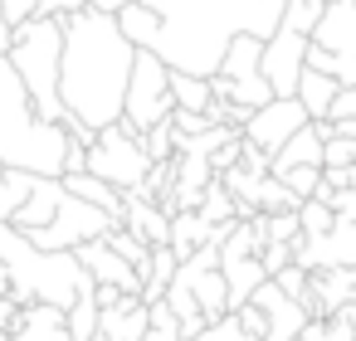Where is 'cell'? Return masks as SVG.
I'll return each mask as SVG.
<instances>
[{
  "mask_svg": "<svg viewBox=\"0 0 356 341\" xmlns=\"http://www.w3.org/2000/svg\"><path fill=\"white\" fill-rule=\"evenodd\" d=\"M142 147H147V156H152V161H176V156H181V142H176V122L166 117V122L147 127V132H142Z\"/></svg>",
  "mask_w": 356,
  "mask_h": 341,
  "instance_id": "cell-27",
  "label": "cell"
},
{
  "mask_svg": "<svg viewBox=\"0 0 356 341\" xmlns=\"http://www.w3.org/2000/svg\"><path fill=\"white\" fill-rule=\"evenodd\" d=\"M74 10H88V0H40V15H74Z\"/></svg>",
  "mask_w": 356,
  "mask_h": 341,
  "instance_id": "cell-34",
  "label": "cell"
},
{
  "mask_svg": "<svg viewBox=\"0 0 356 341\" xmlns=\"http://www.w3.org/2000/svg\"><path fill=\"white\" fill-rule=\"evenodd\" d=\"M0 258L10 263V292L20 307L54 302L69 312L83 292L98 288V278L83 268L74 249H40L15 219H0Z\"/></svg>",
  "mask_w": 356,
  "mask_h": 341,
  "instance_id": "cell-4",
  "label": "cell"
},
{
  "mask_svg": "<svg viewBox=\"0 0 356 341\" xmlns=\"http://www.w3.org/2000/svg\"><path fill=\"white\" fill-rule=\"evenodd\" d=\"M307 49H312V35L293 30V25H283L264 44V74H268V83H273L278 98H298V83L307 74Z\"/></svg>",
  "mask_w": 356,
  "mask_h": 341,
  "instance_id": "cell-10",
  "label": "cell"
},
{
  "mask_svg": "<svg viewBox=\"0 0 356 341\" xmlns=\"http://www.w3.org/2000/svg\"><path fill=\"white\" fill-rule=\"evenodd\" d=\"M88 6H93V10H108V15H118V10H127V6H132V0H88Z\"/></svg>",
  "mask_w": 356,
  "mask_h": 341,
  "instance_id": "cell-37",
  "label": "cell"
},
{
  "mask_svg": "<svg viewBox=\"0 0 356 341\" xmlns=\"http://www.w3.org/2000/svg\"><path fill=\"white\" fill-rule=\"evenodd\" d=\"M312 44L356 59V0H337V6H327V15L312 30Z\"/></svg>",
  "mask_w": 356,
  "mask_h": 341,
  "instance_id": "cell-15",
  "label": "cell"
},
{
  "mask_svg": "<svg viewBox=\"0 0 356 341\" xmlns=\"http://www.w3.org/2000/svg\"><path fill=\"white\" fill-rule=\"evenodd\" d=\"M341 312H346V317H351V322H356V292H351V297H346V307H341Z\"/></svg>",
  "mask_w": 356,
  "mask_h": 341,
  "instance_id": "cell-39",
  "label": "cell"
},
{
  "mask_svg": "<svg viewBox=\"0 0 356 341\" xmlns=\"http://www.w3.org/2000/svg\"><path fill=\"white\" fill-rule=\"evenodd\" d=\"M137 54H142V44L127 40L118 15L93 10V6L64 15V103H69V113L93 122L98 132L122 122Z\"/></svg>",
  "mask_w": 356,
  "mask_h": 341,
  "instance_id": "cell-2",
  "label": "cell"
},
{
  "mask_svg": "<svg viewBox=\"0 0 356 341\" xmlns=\"http://www.w3.org/2000/svg\"><path fill=\"white\" fill-rule=\"evenodd\" d=\"M341 88H346L341 78H332V74H322V69H307L302 83H298V98H302V108L312 113V122H322V117H332Z\"/></svg>",
  "mask_w": 356,
  "mask_h": 341,
  "instance_id": "cell-21",
  "label": "cell"
},
{
  "mask_svg": "<svg viewBox=\"0 0 356 341\" xmlns=\"http://www.w3.org/2000/svg\"><path fill=\"white\" fill-rule=\"evenodd\" d=\"M171 93H176V108H191V113H205L215 103V88L210 78L200 74H186V69H171Z\"/></svg>",
  "mask_w": 356,
  "mask_h": 341,
  "instance_id": "cell-23",
  "label": "cell"
},
{
  "mask_svg": "<svg viewBox=\"0 0 356 341\" xmlns=\"http://www.w3.org/2000/svg\"><path fill=\"white\" fill-rule=\"evenodd\" d=\"M69 147H74L69 127L40 113L10 54H0V161L35 176H64Z\"/></svg>",
  "mask_w": 356,
  "mask_h": 341,
  "instance_id": "cell-3",
  "label": "cell"
},
{
  "mask_svg": "<svg viewBox=\"0 0 356 341\" xmlns=\"http://www.w3.org/2000/svg\"><path fill=\"white\" fill-rule=\"evenodd\" d=\"M176 113V93H171V64L156 54V49H142L137 54V69H132V88H127V132H147L156 122H166Z\"/></svg>",
  "mask_w": 356,
  "mask_h": 341,
  "instance_id": "cell-6",
  "label": "cell"
},
{
  "mask_svg": "<svg viewBox=\"0 0 356 341\" xmlns=\"http://www.w3.org/2000/svg\"><path fill=\"white\" fill-rule=\"evenodd\" d=\"M351 292H356V263L317 268L312 273V317H337Z\"/></svg>",
  "mask_w": 356,
  "mask_h": 341,
  "instance_id": "cell-17",
  "label": "cell"
},
{
  "mask_svg": "<svg viewBox=\"0 0 356 341\" xmlns=\"http://www.w3.org/2000/svg\"><path fill=\"white\" fill-rule=\"evenodd\" d=\"M156 10V40L152 49L186 74L215 78L225 69V54L239 35L273 40L283 30L288 0H147Z\"/></svg>",
  "mask_w": 356,
  "mask_h": 341,
  "instance_id": "cell-1",
  "label": "cell"
},
{
  "mask_svg": "<svg viewBox=\"0 0 356 341\" xmlns=\"http://www.w3.org/2000/svg\"><path fill=\"white\" fill-rule=\"evenodd\" d=\"M307 122H312V113L302 108V98H273V103L254 108V117H249L244 137H249L254 147H264L268 156H278V151L288 147V137H293V132H302Z\"/></svg>",
  "mask_w": 356,
  "mask_h": 341,
  "instance_id": "cell-11",
  "label": "cell"
},
{
  "mask_svg": "<svg viewBox=\"0 0 356 341\" xmlns=\"http://www.w3.org/2000/svg\"><path fill=\"white\" fill-rule=\"evenodd\" d=\"M259 210H264V215H283V210H302V195H298V190H293V185H288L283 176H273V171H268V176L259 181Z\"/></svg>",
  "mask_w": 356,
  "mask_h": 341,
  "instance_id": "cell-24",
  "label": "cell"
},
{
  "mask_svg": "<svg viewBox=\"0 0 356 341\" xmlns=\"http://www.w3.org/2000/svg\"><path fill=\"white\" fill-rule=\"evenodd\" d=\"M127 229L142 234L152 249H161V244H171V210H161L156 200L127 190Z\"/></svg>",
  "mask_w": 356,
  "mask_h": 341,
  "instance_id": "cell-19",
  "label": "cell"
},
{
  "mask_svg": "<svg viewBox=\"0 0 356 341\" xmlns=\"http://www.w3.org/2000/svg\"><path fill=\"white\" fill-rule=\"evenodd\" d=\"M35 181H40L35 171H15V166L0 161V219H15V210L30 200Z\"/></svg>",
  "mask_w": 356,
  "mask_h": 341,
  "instance_id": "cell-22",
  "label": "cell"
},
{
  "mask_svg": "<svg viewBox=\"0 0 356 341\" xmlns=\"http://www.w3.org/2000/svg\"><path fill=\"white\" fill-rule=\"evenodd\" d=\"M64 195H69V185H64V176H40L35 181V190H30V200L15 210V224L25 229V234H35V229H44L54 215H59V205H64Z\"/></svg>",
  "mask_w": 356,
  "mask_h": 341,
  "instance_id": "cell-16",
  "label": "cell"
},
{
  "mask_svg": "<svg viewBox=\"0 0 356 341\" xmlns=\"http://www.w3.org/2000/svg\"><path fill=\"white\" fill-rule=\"evenodd\" d=\"M244 341H264V336H249V331H244Z\"/></svg>",
  "mask_w": 356,
  "mask_h": 341,
  "instance_id": "cell-40",
  "label": "cell"
},
{
  "mask_svg": "<svg viewBox=\"0 0 356 341\" xmlns=\"http://www.w3.org/2000/svg\"><path fill=\"white\" fill-rule=\"evenodd\" d=\"M0 292H10V263L0 258Z\"/></svg>",
  "mask_w": 356,
  "mask_h": 341,
  "instance_id": "cell-38",
  "label": "cell"
},
{
  "mask_svg": "<svg viewBox=\"0 0 356 341\" xmlns=\"http://www.w3.org/2000/svg\"><path fill=\"white\" fill-rule=\"evenodd\" d=\"M327 341H356V322H351L346 312H337V317H332V331H327Z\"/></svg>",
  "mask_w": 356,
  "mask_h": 341,
  "instance_id": "cell-35",
  "label": "cell"
},
{
  "mask_svg": "<svg viewBox=\"0 0 356 341\" xmlns=\"http://www.w3.org/2000/svg\"><path fill=\"white\" fill-rule=\"evenodd\" d=\"M6 15H10V25H25L40 15V0H6Z\"/></svg>",
  "mask_w": 356,
  "mask_h": 341,
  "instance_id": "cell-33",
  "label": "cell"
},
{
  "mask_svg": "<svg viewBox=\"0 0 356 341\" xmlns=\"http://www.w3.org/2000/svg\"><path fill=\"white\" fill-rule=\"evenodd\" d=\"M249 302H259V307L268 312V341H298V336H302V326H307V317H312V312H307L298 297H288L273 278H268V283H259Z\"/></svg>",
  "mask_w": 356,
  "mask_h": 341,
  "instance_id": "cell-14",
  "label": "cell"
},
{
  "mask_svg": "<svg viewBox=\"0 0 356 341\" xmlns=\"http://www.w3.org/2000/svg\"><path fill=\"white\" fill-rule=\"evenodd\" d=\"M293 258H298L307 273L356 263V219H341V215H337V229H332V234H298V239H293Z\"/></svg>",
  "mask_w": 356,
  "mask_h": 341,
  "instance_id": "cell-12",
  "label": "cell"
},
{
  "mask_svg": "<svg viewBox=\"0 0 356 341\" xmlns=\"http://www.w3.org/2000/svg\"><path fill=\"white\" fill-rule=\"evenodd\" d=\"M229 234V224H210L200 210H181V215H171V249L181 253V263L195 253V249H205L210 239H225Z\"/></svg>",
  "mask_w": 356,
  "mask_h": 341,
  "instance_id": "cell-20",
  "label": "cell"
},
{
  "mask_svg": "<svg viewBox=\"0 0 356 341\" xmlns=\"http://www.w3.org/2000/svg\"><path fill=\"white\" fill-rule=\"evenodd\" d=\"M200 215H205L210 224H234V219H239V195L215 176L210 190H205V200H200Z\"/></svg>",
  "mask_w": 356,
  "mask_h": 341,
  "instance_id": "cell-25",
  "label": "cell"
},
{
  "mask_svg": "<svg viewBox=\"0 0 356 341\" xmlns=\"http://www.w3.org/2000/svg\"><path fill=\"white\" fill-rule=\"evenodd\" d=\"M298 219H302V234H332L337 229V210L327 205V200H302V210H298Z\"/></svg>",
  "mask_w": 356,
  "mask_h": 341,
  "instance_id": "cell-28",
  "label": "cell"
},
{
  "mask_svg": "<svg viewBox=\"0 0 356 341\" xmlns=\"http://www.w3.org/2000/svg\"><path fill=\"white\" fill-rule=\"evenodd\" d=\"M332 122H337L341 137H356V88H341V98L332 108Z\"/></svg>",
  "mask_w": 356,
  "mask_h": 341,
  "instance_id": "cell-31",
  "label": "cell"
},
{
  "mask_svg": "<svg viewBox=\"0 0 356 341\" xmlns=\"http://www.w3.org/2000/svg\"><path fill=\"white\" fill-rule=\"evenodd\" d=\"M259 258H264V268H268V278H273V273H283V268L293 263V244H288V239H268V244L259 249Z\"/></svg>",
  "mask_w": 356,
  "mask_h": 341,
  "instance_id": "cell-32",
  "label": "cell"
},
{
  "mask_svg": "<svg viewBox=\"0 0 356 341\" xmlns=\"http://www.w3.org/2000/svg\"><path fill=\"white\" fill-rule=\"evenodd\" d=\"M74 253L83 258V268H88L98 283H118L122 292H137V297H142V288H147L142 268H137L132 258H122V253H118L108 239H88V244H79Z\"/></svg>",
  "mask_w": 356,
  "mask_h": 341,
  "instance_id": "cell-13",
  "label": "cell"
},
{
  "mask_svg": "<svg viewBox=\"0 0 356 341\" xmlns=\"http://www.w3.org/2000/svg\"><path fill=\"white\" fill-rule=\"evenodd\" d=\"M118 219L108 215V210H98L93 200H83V195H64V205H59V215L44 224V229H35L30 239L40 244V249H79V244H88V239H103L108 229H113Z\"/></svg>",
  "mask_w": 356,
  "mask_h": 341,
  "instance_id": "cell-8",
  "label": "cell"
},
{
  "mask_svg": "<svg viewBox=\"0 0 356 341\" xmlns=\"http://www.w3.org/2000/svg\"><path fill=\"white\" fill-rule=\"evenodd\" d=\"M264 44H268V40H259V35H239V40L229 44L220 74L229 78V98H234V103L264 108V103L278 98L273 83H268V74H264Z\"/></svg>",
  "mask_w": 356,
  "mask_h": 341,
  "instance_id": "cell-9",
  "label": "cell"
},
{
  "mask_svg": "<svg viewBox=\"0 0 356 341\" xmlns=\"http://www.w3.org/2000/svg\"><path fill=\"white\" fill-rule=\"evenodd\" d=\"M191 341H244V322H239V312H225L220 322H210L200 336H191Z\"/></svg>",
  "mask_w": 356,
  "mask_h": 341,
  "instance_id": "cell-30",
  "label": "cell"
},
{
  "mask_svg": "<svg viewBox=\"0 0 356 341\" xmlns=\"http://www.w3.org/2000/svg\"><path fill=\"white\" fill-rule=\"evenodd\" d=\"M69 312L54 302H30L15 322V341H69Z\"/></svg>",
  "mask_w": 356,
  "mask_h": 341,
  "instance_id": "cell-18",
  "label": "cell"
},
{
  "mask_svg": "<svg viewBox=\"0 0 356 341\" xmlns=\"http://www.w3.org/2000/svg\"><path fill=\"white\" fill-rule=\"evenodd\" d=\"M118 20H122V30H127L132 44L152 49V40H156V10L147 6V0H132L127 10H118Z\"/></svg>",
  "mask_w": 356,
  "mask_h": 341,
  "instance_id": "cell-26",
  "label": "cell"
},
{
  "mask_svg": "<svg viewBox=\"0 0 356 341\" xmlns=\"http://www.w3.org/2000/svg\"><path fill=\"white\" fill-rule=\"evenodd\" d=\"M152 156H147V147H142V137L137 132H127V122H113V127H103L98 132V142L88 147V171L93 176H103V181H113L118 190H137L147 176H152Z\"/></svg>",
  "mask_w": 356,
  "mask_h": 341,
  "instance_id": "cell-7",
  "label": "cell"
},
{
  "mask_svg": "<svg viewBox=\"0 0 356 341\" xmlns=\"http://www.w3.org/2000/svg\"><path fill=\"white\" fill-rule=\"evenodd\" d=\"M10 64L20 69L30 98L40 103V113L49 122H69V103H64V20L59 15H35L25 25H15V49Z\"/></svg>",
  "mask_w": 356,
  "mask_h": 341,
  "instance_id": "cell-5",
  "label": "cell"
},
{
  "mask_svg": "<svg viewBox=\"0 0 356 341\" xmlns=\"http://www.w3.org/2000/svg\"><path fill=\"white\" fill-rule=\"evenodd\" d=\"M10 49H15V25L6 15V0H0V54H10Z\"/></svg>",
  "mask_w": 356,
  "mask_h": 341,
  "instance_id": "cell-36",
  "label": "cell"
},
{
  "mask_svg": "<svg viewBox=\"0 0 356 341\" xmlns=\"http://www.w3.org/2000/svg\"><path fill=\"white\" fill-rule=\"evenodd\" d=\"M283 181H288L302 200H312V195L322 190V181H327V166H288V171H283Z\"/></svg>",
  "mask_w": 356,
  "mask_h": 341,
  "instance_id": "cell-29",
  "label": "cell"
}]
</instances>
